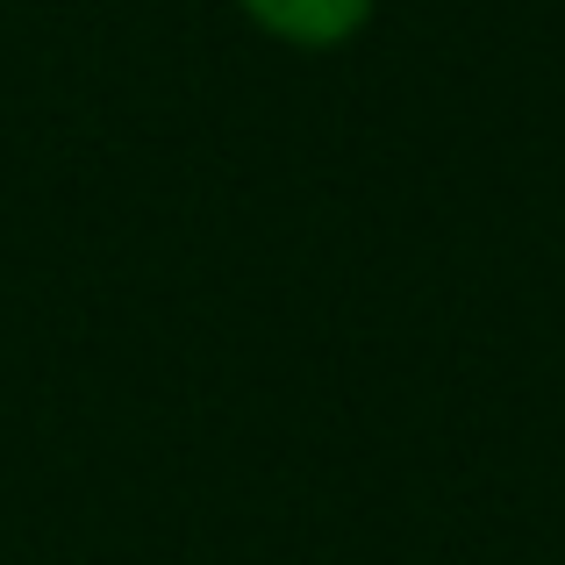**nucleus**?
Returning a JSON list of instances; mask_svg holds the SVG:
<instances>
[{
    "mask_svg": "<svg viewBox=\"0 0 565 565\" xmlns=\"http://www.w3.org/2000/svg\"><path fill=\"white\" fill-rule=\"evenodd\" d=\"M230 8L244 14V29H258L265 43H279L294 57L351 51L380 22V0H230Z\"/></svg>",
    "mask_w": 565,
    "mask_h": 565,
    "instance_id": "obj_1",
    "label": "nucleus"
}]
</instances>
